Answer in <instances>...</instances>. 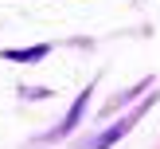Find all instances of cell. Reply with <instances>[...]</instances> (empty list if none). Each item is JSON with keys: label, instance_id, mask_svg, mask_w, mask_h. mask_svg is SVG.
<instances>
[{"label": "cell", "instance_id": "cell-1", "mask_svg": "<svg viewBox=\"0 0 160 149\" xmlns=\"http://www.w3.org/2000/svg\"><path fill=\"white\" fill-rule=\"evenodd\" d=\"M137 118H141V114H129V118H125V122H117V125H113V130H109V133H102V137L94 141V149H109V145H113L117 137H125V133H129V125L137 122Z\"/></svg>", "mask_w": 160, "mask_h": 149}]
</instances>
